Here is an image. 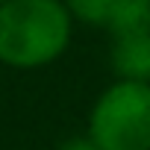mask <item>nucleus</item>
Returning <instances> with one entry per match:
<instances>
[{"label": "nucleus", "mask_w": 150, "mask_h": 150, "mask_svg": "<svg viewBox=\"0 0 150 150\" xmlns=\"http://www.w3.org/2000/svg\"><path fill=\"white\" fill-rule=\"evenodd\" d=\"M74 18L62 0L0 3V65L38 71L59 62L74 41Z\"/></svg>", "instance_id": "nucleus-1"}, {"label": "nucleus", "mask_w": 150, "mask_h": 150, "mask_svg": "<svg viewBox=\"0 0 150 150\" xmlns=\"http://www.w3.org/2000/svg\"><path fill=\"white\" fill-rule=\"evenodd\" d=\"M109 65H112L115 80L150 83V33L112 38Z\"/></svg>", "instance_id": "nucleus-3"}, {"label": "nucleus", "mask_w": 150, "mask_h": 150, "mask_svg": "<svg viewBox=\"0 0 150 150\" xmlns=\"http://www.w3.org/2000/svg\"><path fill=\"white\" fill-rule=\"evenodd\" d=\"M68 15L74 18V24H83V27H106L112 6L118 0H62Z\"/></svg>", "instance_id": "nucleus-5"}, {"label": "nucleus", "mask_w": 150, "mask_h": 150, "mask_svg": "<svg viewBox=\"0 0 150 150\" xmlns=\"http://www.w3.org/2000/svg\"><path fill=\"white\" fill-rule=\"evenodd\" d=\"M86 135L97 150H150V83L112 80L88 109Z\"/></svg>", "instance_id": "nucleus-2"}, {"label": "nucleus", "mask_w": 150, "mask_h": 150, "mask_svg": "<svg viewBox=\"0 0 150 150\" xmlns=\"http://www.w3.org/2000/svg\"><path fill=\"white\" fill-rule=\"evenodd\" d=\"M103 30L112 38L150 33V0H118Z\"/></svg>", "instance_id": "nucleus-4"}, {"label": "nucleus", "mask_w": 150, "mask_h": 150, "mask_svg": "<svg viewBox=\"0 0 150 150\" xmlns=\"http://www.w3.org/2000/svg\"><path fill=\"white\" fill-rule=\"evenodd\" d=\"M59 150H97L91 141H88V135L83 132V135H71V138H65L62 144H59Z\"/></svg>", "instance_id": "nucleus-6"}, {"label": "nucleus", "mask_w": 150, "mask_h": 150, "mask_svg": "<svg viewBox=\"0 0 150 150\" xmlns=\"http://www.w3.org/2000/svg\"><path fill=\"white\" fill-rule=\"evenodd\" d=\"M0 3H6V0H0Z\"/></svg>", "instance_id": "nucleus-7"}]
</instances>
